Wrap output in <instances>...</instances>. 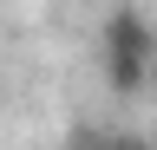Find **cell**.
Masks as SVG:
<instances>
[{"instance_id":"7a4b0ae2","label":"cell","mask_w":157,"mask_h":150,"mask_svg":"<svg viewBox=\"0 0 157 150\" xmlns=\"http://www.w3.org/2000/svg\"><path fill=\"white\" fill-rule=\"evenodd\" d=\"M98 150H157V144H144V137H105Z\"/></svg>"},{"instance_id":"6da1fadb","label":"cell","mask_w":157,"mask_h":150,"mask_svg":"<svg viewBox=\"0 0 157 150\" xmlns=\"http://www.w3.org/2000/svg\"><path fill=\"white\" fill-rule=\"evenodd\" d=\"M98 52H105V79L118 98H137V91L151 85V59H157V39L144 26V13L137 7H118L105 20V39H98Z\"/></svg>"}]
</instances>
